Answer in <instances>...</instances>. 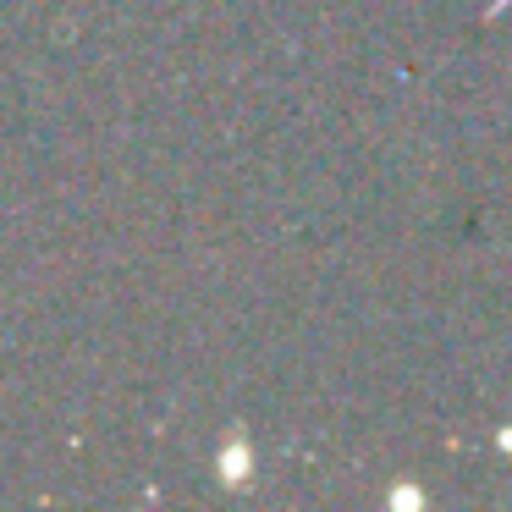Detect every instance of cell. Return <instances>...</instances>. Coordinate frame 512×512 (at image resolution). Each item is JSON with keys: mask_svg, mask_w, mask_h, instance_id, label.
<instances>
[{"mask_svg": "<svg viewBox=\"0 0 512 512\" xmlns=\"http://www.w3.org/2000/svg\"><path fill=\"white\" fill-rule=\"evenodd\" d=\"M391 501H397V507H419L424 496H419V490H391Z\"/></svg>", "mask_w": 512, "mask_h": 512, "instance_id": "1", "label": "cell"}, {"mask_svg": "<svg viewBox=\"0 0 512 512\" xmlns=\"http://www.w3.org/2000/svg\"><path fill=\"white\" fill-rule=\"evenodd\" d=\"M496 446H501V452H512V424H507V430L496 435Z\"/></svg>", "mask_w": 512, "mask_h": 512, "instance_id": "2", "label": "cell"}]
</instances>
